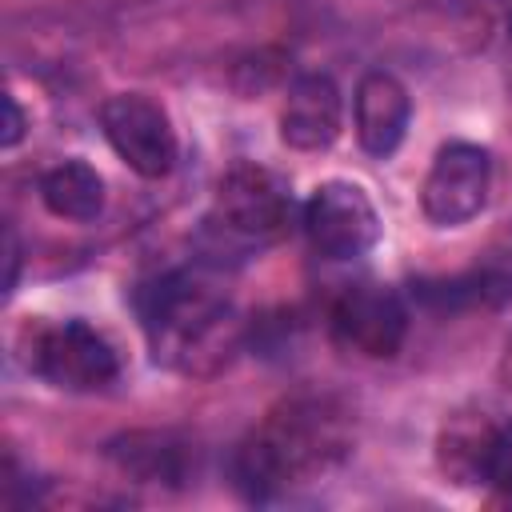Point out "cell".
<instances>
[{"label":"cell","mask_w":512,"mask_h":512,"mask_svg":"<svg viewBox=\"0 0 512 512\" xmlns=\"http://www.w3.org/2000/svg\"><path fill=\"white\" fill-rule=\"evenodd\" d=\"M352 444V416L332 396L280 400L232 452V484L248 500H272L284 488L332 468Z\"/></svg>","instance_id":"obj_1"},{"label":"cell","mask_w":512,"mask_h":512,"mask_svg":"<svg viewBox=\"0 0 512 512\" xmlns=\"http://www.w3.org/2000/svg\"><path fill=\"white\" fill-rule=\"evenodd\" d=\"M144 332L156 360L180 372H216L236 348V320L228 296L200 272H168L140 292Z\"/></svg>","instance_id":"obj_2"},{"label":"cell","mask_w":512,"mask_h":512,"mask_svg":"<svg viewBox=\"0 0 512 512\" xmlns=\"http://www.w3.org/2000/svg\"><path fill=\"white\" fill-rule=\"evenodd\" d=\"M20 360L32 376H40L64 392H100L120 372L112 344L96 328H88L84 320H64V324L32 320V324H24Z\"/></svg>","instance_id":"obj_3"},{"label":"cell","mask_w":512,"mask_h":512,"mask_svg":"<svg viewBox=\"0 0 512 512\" xmlns=\"http://www.w3.org/2000/svg\"><path fill=\"white\" fill-rule=\"evenodd\" d=\"M292 224V192L264 164H232L212 192V228L240 244H276Z\"/></svg>","instance_id":"obj_4"},{"label":"cell","mask_w":512,"mask_h":512,"mask_svg":"<svg viewBox=\"0 0 512 512\" xmlns=\"http://www.w3.org/2000/svg\"><path fill=\"white\" fill-rule=\"evenodd\" d=\"M100 128L112 152L144 180H160L176 164V132L168 112L144 92H116L100 104Z\"/></svg>","instance_id":"obj_5"},{"label":"cell","mask_w":512,"mask_h":512,"mask_svg":"<svg viewBox=\"0 0 512 512\" xmlns=\"http://www.w3.org/2000/svg\"><path fill=\"white\" fill-rule=\"evenodd\" d=\"M304 236L324 260H356L380 240V216L352 180H324L304 204Z\"/></svg>","instance_id":"obj_6"},{"label":"cell","mask_w":512,"mask_h":512,"mask_svg":"<svg viewBox=\"0 0 512 512\" xmlns=\"http://www.w3.org/2000/svg\"><path fill=\"white\" fill-rule=\"evenodd\" d=\"M332 340L368 360H392L408 336V308L384 284H352L328 312Z\"/></svg>","instance_id":"obj_7"},{"label":"cell","mask_w":512,"mask_h":512,"mask_svg":"<svg viewBox=\"0 0 512 512\" xmlns=\"http://www.w3.org/2000/svg\"><path fill=\"white\" fill-rule=\"evenodd\" d=\"M488 184H492V160L480 144L468 140H452L436 152L424 188H420V208L436 228H456L468 224L484 200H488Z\"/></svg>","instance_id":"obj_8"},{"label":"cell","mask_w":512,"mask_h":512,"mask_svg":"<svg viewBox=\"0 0 512 512\" xmlns=\"http://www.w3.org/2000/svg\"><path fill=\"white\" fill-rule=\"evenodd\" d=\"M344 120V100L332 76L304 72L288 84L284 108H280V140L296 152H324L336 144Z\"/></svg>","instance_id":"obj_9"},{"label":"cell","mask_w":512,"mask_h":512,"mask_svg":"<svg viewBox=\"0 0 512 512\" xmlns=\"http://www.w3.org/2000/svg\"><path fill=\"white\" fill-rule=\"evenodd\" d=\"M108 464L116 472H124L128 480H140V484H188V472L196 468V452L184 436L176 432H124L116 440H108L104 448Z\"/></svg>","instance_id":"obj_10"},{"label":"cell","mask_w":512,"mask_h":512,"mask_svg":"<svg viewBox=\"0 0 512 512\" xmlns=\"http://www.w3.org/2000/svg\"><path fill=\"white\" fill-rule=\"evenodd\" d=\"M412 100L392 72H364L356 84V140L368 156H392L408 132Z\"/></svg>","instance_id":"obj_11"},{"label":"cell","mask_w":512,"mask_h":512,"mask_svg":"<svg viewBox=\"0 0 512 512\" xmlns=\"http://www.w3.org/2000/svg\"><path fill=\"white\" fill-rule=\"evenodd\" d=\"M496 444H500V428L484 412L460 408L436 432V464L460 488L484 484L488 480V468H492Z\"/></svg>","instance_id":"obj_12"},{"label":"cell","mask_w":512,"mask_h":512,"mask_svg":"<svg viewBox=\"0 0 512 512\" xmlns=\"http://www.w3.org/2000/svg\"><path fill=\"white\" fill-rule=\"evenodd\" d=\"M412 296L436 312L500 308L512 300V260H484L456 276H420L412 280Z\"/></svg>","instance_id":"obj_13"},{"label":"cell","mask_w":512,"mask_h":512,"mask_svg":"<svg viewBox=\"0 0 512 512\" xmlns=\"http://www.w3.org/2000/svg\"><path fill=\"white\" fill-rule=\"evenodd\" d=\"M40 200L52 216L88 224L104 212V176L84 160H64L40 176Z\"/></svg>","instance_id":"obj_14"},{"label":"cell","mask_w":512,"mask_h":512,"mask_svg":"<svg viewBox=\"0 0 512 512\" xmlns=\"http://www.w3.org/2000/svg\"><path fill=\"white\" fill-rule=\"evenodd\" d=\"M488 484L512 500V428H500V444L492 452V468H488Z\"/></svg>","instance_id":"obj_15"},{"label":"cell","mask_w":512,"mask_h":512,"mask_svg":"<svg viewBox=\"0 0 512 512\" xmlns=\"http://www.w3.org/2000/svg\"><path fill=\"white\" fill-rule=\"evenodd\" d=\"M4 148H16L20 144V136H24V112H20V104H16V96H4Z\"/></svg>","instance_id":"obj_16"},{"label":"cell","mask_w":512,"mask_h":512,"mask_svg":"<svg viewBox=\"0 0 512 512\" xmlns=\"http://www.w3.org/2000/svg\"><path fill=\"white\" fill-rule=\"evenodd\" d=\"M4 244H8V280H4V288L12 292L16 288V272H20V240H16V228L12 224L4 228Z\"/></svg>","instance_id":"obj_17"},{"label":"cell","mask_w":512,"mask_h":512,"mask_svg":"<svg viewBox=\"0 0 512 512\" xmlns=\"http://www.w3.org/2000/svg\"><path fill=\"white\" fill-rule=\"evenodd\" d=\"M496 376H500V388L512 396V336L504 340V352H500V364H496Z\"/></svg>","instance_id":"obj_18"},{"label":"cell","mask_w":512,"mask_h":512,"mask_svg":"<svg viewBox=\"0 0 512 512\" xmlns=\"http://www.w3.org/2000/svg\"><path fill=\"white\" fill-rule=\"evenodd\" d=\"M508 88H512V68H508Z\"/></svg>","instance_id":"obj_19"}]
</instances>
